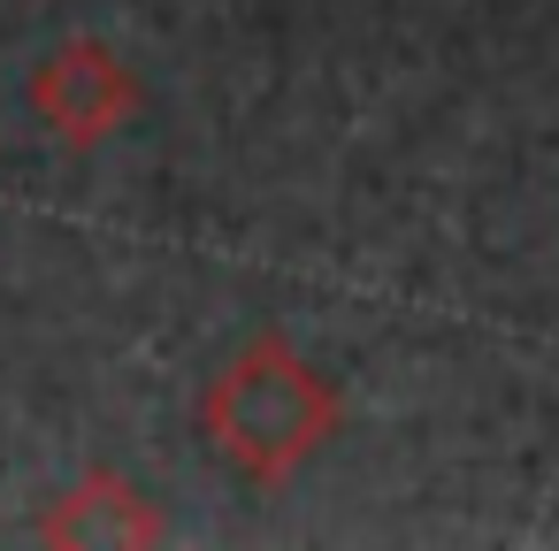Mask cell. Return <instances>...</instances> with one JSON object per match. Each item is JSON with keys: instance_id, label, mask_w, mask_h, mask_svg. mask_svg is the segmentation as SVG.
Instances as JSON below:
<instances>
[{"instance_id": "obj_3", "label": "cell", "mask_w": 559, "mask_h": 551, "mask_svg": "<svg viewBox=\"0 0 559 551\" xmlns=\"http://www.w3.org/2000/svg\"><path fill=\"white\" fill-rule=\"evenodd\" d=\"M39 536H47V543H154L162 520H154V505H146L123 475H85V482L39 520Z\"/></svg>"}, {"instance_id": "obj_2", "label": "cell", "mask_w": 559, "mask_h": 551, "mask_svg": "<svg viewBox=\"0 0 559 551\" xmlns=\"http://www.w3.org/2000/svg\"><path fill=\"white\" fill-rule=\"evenodd\" d=\"M32 108H39V123H47L55 139H70V146H100V139L139 108V85H131V70H123L100 39H70L62 55L39 62V77H32Z\"/></svg>"}, {"instance_id": "obj_1", "label": "cell", "mask_w": 559, "mask_h": 551, "mask_svg": "<svg viewBox=\"0 0 559 551\" xmlns=\"http://www.w3.org/2000/svg\"><path fill=\"white\" fill-rule=\"evenodd\" d=\"M337 429V391L284 345V337H253L207 391V436L253 475V482H284L292 467H307Z\"/></svg>"}]
</instances>
